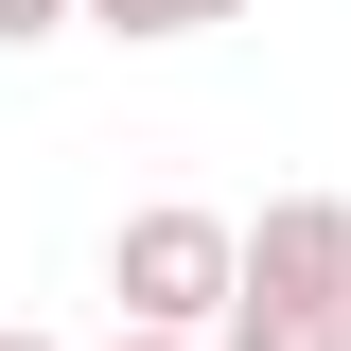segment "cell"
I'll list each match as a JSON object with an SVG mask.
<instances>
[{
	"mask_svg": "<svg viewBox=\"0 0 351 351\" xmlns=\"http://www.w3.org/2000/svg\"><path fill=\"white\" fill-rule=\"evenodd\" d=\"M228 299L246 316H351V193H263V228H228Z\"/></svg>",
	"mask_w": 351,
	"mask_h": 351,
	"instance_id": "1",
	"label": "cell"
},
{
	"mask_svg": "<svg viewBox=\"0 0 351 351\" xmlns=\"http://www.w3.org/2000/svg\"><path fill=\"white\" fill-rule=\"evenodd\" d=\"M106 299H123V334H211L228 316V211H123Z\"/></svg>",
	"mask_w": 351,
	"mask_h": 351,
	"instance_id": "2",
	"label": "cell"
},
{
	"mask_svg": "<svg viewBox=\"0 0 351 351\" xmlns=\"http://www.w3.org/2000/svg\"><path fill=\"white\" fill-rule=\"evenodd\" d=\"M0 351H53V334H0Z\"/></svg>",
	"mask_w": 351,
	"mask_h": 351,
	"instance_id": "7",
	"label": "cell"
},
{
	"mask_svg": "<svg viewBox=\"0 0 351 351\" xmlns=\"http://www.w3.org/2000/svg\"><path fill=\"white\" fill-rule=\"evenodd\" d=\"M36 36H71V0H0V53H36Z\"/></svg>",
	"mask_w": 351,
	"mask_h": 351,
	"instance_id": "5",
	"label": "cell"
},
{
	"mask_svg": "<svg viewBox=\"0 0 351 351\" xmlns=\"http://www.w3.org/2000/svg\"><path fill=\"white\" fill-rule=\"evenodd\" d=\"M106 351H193V334H106Z\"/></svg>",
	"mask_w": 351,
	"mask_h": 351,
	"instance_id": "6",
	"label": "cell"
},
{
	"mask_svg": "<svg viewBox=\"0 0 351 351\" xmlns=\"http://www.w3.org/2000/svg\"><path fill=\"white\" fill-rule=\"evenodd\" d=\"M228 351H351V316H246L228 299Z\"/></svg>",
	"mask_w": 351,
	"mask_h": 351,
	"instance_id": "4",
	"label": "cell"
},
{
	"mask_svg": "<svg viewBox=\"0 0 351 351\" xmlns=\"http://www.w3.org/2000/svg\"><path fill=\"white\" fill-rule=\"evenodd\" d=\"M71 18H106V36H211V18H246V0H71Z\"/></svg>",
	"mask_w": 351,
	"mask_h": 351,
	"instance_id": "3",
	"label": "cell"
}]
</instances>
